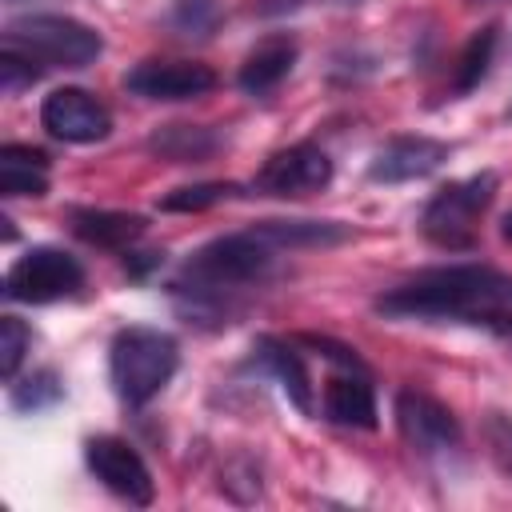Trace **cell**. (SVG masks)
Listing matches in <instances>:
<instances>
[{
  "mask_svg": "<svg viewBox=\"0 0 512 512\" xmlns=\"http://www.w3.org/2000/svg\"><path fill=\"white\" fill-rule=\"evenodd\" d=\"M280 248H272L256 228L248 232H228L196 248L172 284L176 304L196 316V320H224L232 316V300L248 288H256L276 260Z\"/></svg>",
  "mask_w": 512,
  "mask_h": 512,
  "instance_id": "obj_1",
  "label": "cell"
},
{
  "mask_svg": "<svg viewBox=\"0 0 512 512\" xmlns=\"http://www.w3.org/2000/svg\"><path fill=\"white\" fill-rule=\"evenodd\" d=\"M492 308H512V276L484 264H448L428 268L384 296L376 312L388 320H468L476 324Z\"/></svg>",
  "mask_w": 512,
  "mask_h": 512,
  "instance_id": "obj_2",
  "label": "cell"
},
{
  "mask_svg": "<svg viewBox=\"0 0 512 512\" xmlns=\"http://www.w3.org/2000/svg\"><path fill=\"white\" fill-rule=\"evenodd\" d=\"M180 364V348L168 332L160 328H148V324H132V328H120L112 336V348H108V376H112V388L124 404L140 408L148 404L176 372Z\"/></svg>",
  "mask_w": 512,
  "mask_h": 512,
  "instance_id": "obj_3",
  "label": "cell"
},
{
  "mask_svg": "<svg viewBox=\"0 0 512 512\" xmlns=\"http://www.w3.org/2000/svg\"><path fill=\"white\" fill-rule=\"evenodd\" d=\"M4 48L32 56L40 68H84L104 52V40L76 16L32 12L4 24Z\"/></svg>",
  "mask_w": 512,
  "mask_h": 512,
  "instance_id": "obj_4",
  "label": "cell"
},
{
  "mask_svg": "<svg viewBox=\"0 0 512 512\" xmlns=\"http://www.w3.org/2000/svg\"><path fill=\"white\" fill-rule=\"evenodd\" d=\"M496 196V176L492 172H476L464 180L444 184L420 212V232L424 240H432L444 252H464L476 240V224L484 216V208Z\"/></svg>",
  "mask_w": 512,
  "mask_h": 512,
  "instance_id": "obj_5",
  "label": "cell"
},
{
  "mask_svg": "<svg viewBox=\"0 0 512 512\" xmlns=\"http://www.w3.org/2000/svg\"><path fill=\"white\" fill-rule=\"evenodd\" d=\"M80 284H84L80 260L68 256L64 248L40 244V248H28L24 256H16V264L4 276V296L20 300V304H52V300L80 292Z\"/></svg>",
  "mask_w": 512,
  "mask_h": 512,
  "instance_id": "obj_6",
  "label": "cell"
},
{
  "mask_svg": "<svg viewBox=\"0 0 512 512\" xmlns=\"http://www.w3.org/2000/svg\"><path fill=\"white\" fill-rule=\"evenodd\" d=\"M84 464L124 504H136V508L152 504V496H156L152 472H148L144 456L128 440H120V436H92L84 444Z\"/></svg>",
  "mask_w": 512,
  "mask_h": 512,
  "instance_id": "obj_7",
  "label": "cell"
},
{
  "mask_svg": "<svg viewBox=\"0 0 512 512\" xmlns=\"http://www.w3.org/2000/svg\"><path fill=\"white\" fill-rule=\"evenodd\" d=\"M396 428L416 456H448L460 444V424L452 408L416 388L396 392Z\"/></svg>",
  "mask_w": 512,
  "mask_h": 512,
  "instance_id": "obj_8",
  "label": "cell"
},
{
  "mask_svg": "<svg viewBox=\"0 0 512 512\" xmlns=\"http://www.w3.org/2000/svg\"><path fill=\"white\" fill-rule=\"evenodd\" d=\"M332 184V160L316 144H288L264 160L252 188L264 196H312Z\"/></svg>",
  "mask_w": 512,
  "mask_h": 512,
  "instance_id": "obj_9",
  "label": "cell"
},
{
  "mask_svg": "<svg viewBox=\"0 0 512 512\" xmlns=\"http://www.w3.org/2000/svg\"><path fill=\"white\" fill-rule=\"evenodd\" d=\"M40 124L64 144H96L112 132L108 108L84 88H56L40 104Z\"/></svg>",
  "mask_w": 512,
  "mask_h": 512,
  "instance_id": "obj_10",
  "label": "cell"
},
{
  "mask_svg": "<svg viewBox=\"0 0 512 512\" xmlns=\"http://www.w3.org/2000/svg\"><path fill=\"white\" fill-rule=\"evenodd\" d=\"M124 88L144 100H196L216 88V72L196 60H140L128 68Z\"/></svg>",
  "mask_w": 512,
  "mask_h": 512,
  "instance_id": "obj_11",
  "label": "cell"
},
{
  "mask_svg": "<svg viewBox=\"0 0 512 512\" xmlns=\"http://www.w3.org/2000/svg\"><path fill=\"white\" fill-rule=\"evenodd\" d=\"M448 160V144L432 140V136H396L388 140L372 164H368V176L376 184H404V180H424L432 176L440 164Z\"/></svg>",
  "mask_w": 512,
  "mask_h": 512,
  "instance_id": "obj_12",
  "label": "cell"
},
{
  "mask_svg": "<svg viewBox=\"0 0 512 512\" xmlns=\"http://www.w3.org/2000/svg\"><path fill=\"white\" fill-rule=\"evenodd\" d=\"M252 352H256V360L264 364V372L280 384V392L304 412V416H312V376H308V368H304V360H300V352H296V344L292 340H280V336H260L256 344H252Z\"/></svg>",
  "mask_w": 512,
  "mask_h": 512,
  "instance_id": "obj_13",
  "label": "cell"
},
{
  "mask_svg": "<svg viewBox=\"0 0 512 512\" xmlns=\"http://www.w3.org/2000/svg\"><path fill=\"white\" fill-rule=\"evenodd\" d=\"M72 232L92 248H132L144 236V216L136 212H112V208H72L68 212Z\"/></svg>",
  "mask_w": 512,
  "mask_h": 512,
  "instance_id": "obj_14",
  "label": "cell"
},
{
  "mask_svg": "<svg viewBox=\"0 0 512 512\" xmlns=\"http://www.w3.org/2000/svg\"><path fill=\"white\" fill-rule=\"evenodd\" d=\"M324 416L340 428H376V392L368 372L332 376L324 388Z\"/></svg>",
  "mask_w": 512,
  "mask_h": 512,
  "instance_id": "obj_15",
  "label": "cell"
},
{
  "mask_svg": "<svg viewBox=\"0 0 512 512\" xmlns=\"http://www.w3.org/2000/svg\"><path fill=\"white\" fill-rule=\"evenodd\" d=\"M292 64H296V40L292 36H268L244 56L236 80L248 96H264L292 72Z\"/></svg>",
  "mask_w": 512,
  "mask_h": 512,
  "instance_id": "obj_16",
  "label": "cell"
},
{
  "mask_svg": "<svg viewBox=\"0 0 512 512\" xmlns=\"http://www.w3.org/2000/svg\"><path fill=\"white\" fill-rule=\"evenodd\" d=\"M48 192V156L28 144L0 148V196H44Z\"/></svg>",
  "mask_w": 512,
  "mask_h": 512,
  "instance_id": "obj_17",
  "label": "cell"
},
{
  "mask_svg": "<svg viewBox=\"0 0 512 512\" xmlns=\"http://www.w3.org/2000/svg\"><path fill=\"white\" fill-rule=\"evenodd\" d=\"M256 232L272 248H288V252L292 248H332L352 236V228L340 220H264V224H256Z\"/></svg>",
  "mask_w": 512,
  "mask_h": 512,
  "instance_id": "obj_18",
  "label": "cell"
},
{
  "mask_svg": "<svg viewBox=\"0 0 512 512\" xmlns=\"http://www.w3.org/2000/svg\"><path fill=\"white\" fill-rule=\"evenodd\" d=\"M220 148V136L204 124H164L148 136V152L172 164H200Z\"/></svg>",
  "mask_w": 512,
  "mask_h": 512,
  "instance_id": "obj_19",
  "label": "cell"
},
{
  "mask_svg": "<svg viewBox=\"0 0 512 512\" xmlns=\"http://www.w3.org/2000/svg\"><path fill=\"white\" fill-rule=\"evenodd\" d=\"M492 52H496V28L488 24V28L472 32V40H468L464 52H460L456 80H452V92H456V96L472 92V88L484 80V72H488V64H492Z\"/></svg>",
  "mask_w": 512,
  "mask_h": 512,
  "instance_id": "obj_20",
  "label": "cell"
},
{
  "mask_svg": "<svg viewBox=\"0 0 512 512\" xmlns=\"http://www.w3.org/2000/svg\"><path fill=\"white\" fill-rule=\"evenodd\" d=\"M60 396H64V384H60V376H56L52 368H40V372L24 376L20 384L12 380V404H16L20 412H44V408H52Z\"/></svg>",
  "mask_w": 512,
  "mask_h": 512,
  "instance_id": "obj_21",
  "label": "cell"
},
{
  "mask_svg": "<svg viewBox=\"0 0 512 512\" xmlns=\"http://www.w3.org/2000/svg\"><path fill=\"white\" fill-rule=\"evenodd\" d=\"M236 196V184H188V188H176L160 200L164 212H200V208H212L220 200H232Z\"/></svg>",
  "mask_w": 512,
  "mask_h": 512,
  "instance_id": "obj_22",
  "label": "cell"
},
{
  "mask_svg": "<svg viewBox=\"0 0 512 512\" xmlns=\"http://www.w3.org/2000/svg\"><path fill=\"white\" fill-rule=\"evenodd\" d=\"M32 344V328L20 316H0V376L12 384L20 372V360Z\"/></svg>",
  "mask_w": 512,
  "mask_h": 512,
  "instance_id": "obj_23",
  "label": "cell"
},
{
  "mask_svg": "<svg viewBox=\"0 0 512 512\" xmlns=\"http://www.w3.org/2000/svg\"><path fill=\"white\" fill-rule=\"evenodd\" d=\"M220 0H176L172 8V28L184 36H212L220 24Z\"/></svg>",
  "mask_w": 512,
  "mask_h": 512,
  "instance_id": "obj_24",
  "label": "cell"
},
{
  "mask_svg": "<svg viewBox=\"0 0 512 512\" xmlns=\"http://www.w3.org/2000/svg\"><path fill=\"white\" fill-rule=\"evenodd\" d=\"M40 64L32 60V56H24V52H16V48H0V92L4 96H16V92H24V88H32L36 80H40Z\"/></svg>",
  "mask_w": 512,
  "mask_h": 512,
  "instance_id": "obj_25",
  "label": "cell"
},
{
  "mask_svg": "<svg viewBox=\"0 0 512 512\" xmlns=\"http://www.w3.org/2000/svg\"><path fill=\"white\" fill-rule=\"evenodd\" d=\"M484 444H488L496 468L512 480V416L508 412H488L484 416Z\"/></svg>",
  "mask_w": 512,
  "mask_h": 512,
  "instance_id": "obj_26",
  "label": "cell"
},
{
  "mask_svg": "<svg viewBox=\"0 0 512 512\" xmlns=\"http://www.w3.org/2000/svg\"><path fill=\"white\" fill-rule=\"evenodd\" d=\"M300 340H304L308 348H316L324 360H332V364H344L348 372H368V368H364V360L356 356V348H352V344H336L332 336H300Z\"/></svg>",
  "mask_w": 512,
  "mask_h": 512,
  "instance_id": "obj_27",
  "label": "cell"
},
{
  "mask_svg": "<svg viewBox=\"0 0 512 512\" xmlns=\"http://www.w3.org/2000/svg\"><path fill=\"white\" fill-rule=\"evenodd\" d=\"M500 236H504V240H508V244H512V212H508V216H504V220H500Z\"/></svg>",
  "mask_w": 512,
  "mask_h": 512,
  "instance_id": "obj_28",
  "label": "cell"
}]
</instances>
